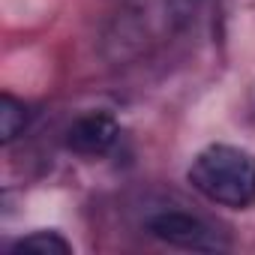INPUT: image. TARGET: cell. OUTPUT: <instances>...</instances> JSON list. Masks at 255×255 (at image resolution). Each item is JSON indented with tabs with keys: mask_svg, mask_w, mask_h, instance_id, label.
Wrapping results in <instances>:
<instances>
[{
	"mask_svg": "<svg viewBox=\"0 0 255 255\" xmlns=\"http://www.w3.org/2000/svg\"><path fill=\"white\" fill-rule=\"evenodd\" d=\"M9 252H42V255H69L72 252V246L57 234V231H33V234H27V237H18L12 246H9Z\"/></svg>",
	"mask_w": 255,
	"mask_h": 255,
	"instance_id": "obj_4",
	"label": "cell"
},
{
	"mask_svg": "<svg viewBox=\"0 0 255 255\" xmlns=\"http://www.w3.org/2000/svg\"><path fill=\"white\" fill-rule=\"evenodd\" d=\"M120 135V126L108 111H87L66 129V147L78 156H105Z\"/></svg>",
	"mask_w": 255,
	"mask_h": 255,
	"instance_id": "obj_3",
	"label": "cell"
},
{
	"mask_svg": "<svg viewBox=\"0 0 255 255\" xmlns=\"http://www.w3.org/2000/svg\"><path fill=\"white\" fill-rule=\"evenodd\" d=\"M147 231L156 240H162L168 246H180V249H201V252L228 249V240L207 219L186 213V210H162V213L150 216Z\"/></svg>",
	"mask_w": 255,
	"mask_h": 255,
	"instance_id": "obj_2",
	"label": "cell"
},
{
	"mask_svg": "<svg viewBox=\"0 0 255 255\" xmlns=\"http://www.w3.org/2000/svg\"><path fill=\"white\" fill-rule=\"evenodd\" d=\"M27 126V108L24 102H18L15 96L3 93V99H0V132H3V141H15Z\"/></svg>",
	"mask_w": 255,
	"mask_h": 255,
	"instance_id": "obj_5",
	"label": "cell"
},
{
	"mask_svg": "<svg viewBox=\"0 0 255 255\" xmlns=\"http://www.w3.org/2000/svg\"><path fill=\"white\" fill-rule=\"evenodd\" d=\"M189 183L207 201L222 207H252L255 204V156L231 144L204 147L189 165Z\"/></svg>",
	"mask_w": 255,
	"mask_h": 255,
	"instance_id": "obj_1",
	"label": "cell"
}]
</instances>
